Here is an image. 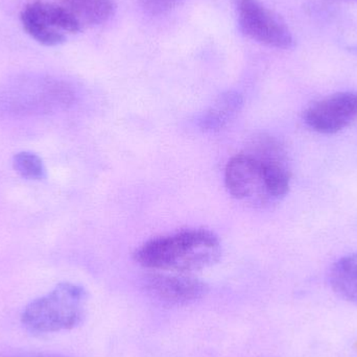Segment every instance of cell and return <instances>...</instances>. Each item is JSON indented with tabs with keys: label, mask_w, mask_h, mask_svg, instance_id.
I'll return each mask as SVG.
<instances>
[{
	"label": "cell",
	"mask_w": 357,
	"mask_h": 357,
	"mask_svg": "<svg viewBox=\"0 0 357 357\" xmlns=\"http://www.w3.org/2000/svg\"><path fill=\"white\" fill-rule=\"evenodd\" d=\"M227 190L237 201L255 207H268L282 201L291 187L287 153L255 156L241 153L225 169Z\"/></svg>",
	"instance_id": "1"
},
{
	"label": "cell",
	"mask_w": 357,
	"mask_h": 357,
	"mask_svg": "<svg viewBox=\"0 0 357 357\" xmlns=\"http://www.w3.org/2000/svg\"><path fill=\"white\" fill-rule=\"evenodd\" d=\"M220 256V238L207 229H187L155 237L134 252V259L144 268L181 274L209 268Z\"/></svg>",
	"instance_id": "2"
},
{
	"label": "cell",
	"mask_w": 357,
	"mask_h": 357,
	"mask_svg": "<svg viewBox=\"0 0 357 357\" xmlns=\"http://www.w3.org/2000/svg\"><path fill=\"white\" fill-rule=\"evenodd\" d=\"M87 293L73 283H61L24 308L23 326L33 335L58 333L79 326L85 318Z\"/></svg>",
	"instance_id": "3"
},
{
	"label": "cell",
	"mask_w": 357,
	"mask_h": 357,
	"mask_svg": "<svg viewBox=\"0 0 357 357\" xmlns=\"http://www.w3.org/2000/svg\"><path fill=\"white\" fill-rule=\"evenodd\" d=\"M239 29L250 39L277 50H291L295 39L284 22L258 0H233Z\"/></svg>",
	"instance_id": "4"
},
{
	"label": "cell",
	"mask_w": 357,
	"mask_h": 357,
	"mask_svg": "<svg viewBox=\"0 0 357 357\" xmlns=\"http://www.w3.org/2000/svg\"><path fill=\"white\" fill-rule=\"evenodd\" d=\"M20 19L24 31L42 45H60L69 33L82 31L60 3L31 2L23 8Z\"/></svg>",
	"instance_id": "5"
},
{
	"label": "cell",
	"mask_w": 357,
	"mask_h": 357,
	"mask_svg": "<svg viewBox=\"0 0 357 357\" xmlns=\"http://www.w3.org/2000/svg\"><path fill=\"white\" fill-rule=\"evenodd\" d=\"M303 121L314 132L335 134L357 121L356 92H339L312 104L304 111Z\"/></svg>",
	"instance_id": "6"
},
{
	"label": "cell",
	"mask_w": 357,
	"mask_h": 357,
	"mask_svg": "<svg viewBox=\"0 0 357 357\" xmlns=\"http://www.w3.org/2000/svg\"><path fill=\"white\" fill-rule=\"evenodd\" d=\"M144 289L152 297L171 305H187L207 295L204 281L184 274L153 273L144 278Z\"/></svg>",
	"instance_id": "7"
},
{
	"label": "cell",
	"mask_w": 357,
	"mask_h": 357,
	"mask_svg": "<svg viewBox=\"0 0 357 357\" xmlns=\"http://www.w3.org/2000/svg\"><path fill=\"white\" fill-rule=\"evenodd\" d=\"M243 107V98L239 92H224L201 115L197 125L204 132L220 131L236 119Z\"/></svg>",
	"instance_id": "8"
},
{
	"label": "cell",
	"mask_w": 357,
	"mask_h": 357,
	"mask_svg": "<svg viewBox=\"0 0 357 357\" xmlns=\"http://www.w3.org/2000/svg\"><path fill=\"white\" fill-rule=\"evenodd\" d=\"M59 3L73 17L82 31L104 24L114 16V0H61Z\"/></svg>",
	"instance_id": "9"
},
{
	"label": "cell",
	"mask_w": 357,
	"mask_h": 357,
	"mask_svg": "<svg viewBox=\"0 0 357 357\" xmlns=\"http://www.w3.org/2000/svg\"><path fill=\"white\" fill-rule=\"evenodd\" d=\"M329 282L337 295L357 305V253L344 256L333 264Z\"/></svg>",
	"instance_id": "10"
},
{
	"label": "cell",
	"mask_w": 357,
	"mask_h": 357,
	"mask_svg": "<svg viewBox=\"0 0 357 357\" xmlns=\"http://www.w3.org/2000/svg\"><path fill=\"white\" fill-rule=\"evenodd\" d=\"M13 165L15 171L21 177L29 178V180H42L46 177L43 161L33 153L21 152L15 155Z\"/></svg>",
	"instance_id": "11"
},
{
	"label": "cell",
	"mask_w": 357,
	"mask_h": 357,
	"mask_svg": "<svg viewBox=\"0 0 357 357\" xmlns=\"http://www.w3.org/2000/svg\"><path fill=\"white\" fill-rule=\"evenodd\" d=\"M183 0H142L144 12L152 16L167 14L177 8Z\"/></svg>",
	"instance_id": "12"
},
{
	"label": "cell",
	"mask_w": 357,
	"mask_h": 357,
	"mask_svg": "<svg viewBox=\"0 0 357 357\" xmlns=\"http://www.w3.org/2000/svg\"><path fill=\"white\" fill-rule=\"evenodd\" d=\"M6 357H65L60 356H54V354H14Z\"/></svg>",
	"instance_id": "13"
}]
</instances>
